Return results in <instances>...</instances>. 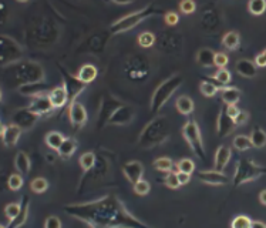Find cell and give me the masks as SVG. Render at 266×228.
Returning a JSON list of instances; mask_svg holds the SVG:
<instances>
[{
  "mask_svg": "<svg viewBox=\"0 0 266 228\" xmlns=\"http://www.w3.org/2000/svg\"><path fill=\"white\" fill-rule=\"evenodd\" d=\"M21 131L19 126H16L14 123H11L9 126L6 124H1V140H3V144L6 147H13L17 144L20 136H21Z\"/></svg>",
  "mask_w": 266,
  "mask_h": 228,
  "instance_id": "cell-17",
  "label": "cell"
},
{
  "mask_svg": "<svg viewBox=\"0 0 266 228\" xmlns=\"http://www.w3.org/2000/svg\"><path fill=\"white\" fill-rule=\"evenodd\" d=\"M178 180H179V184L181 186H185L189 183V180H191V174H187V173H181V171H178Z\"/></svg>",
  "mask_w": 266,
  "mask_h": 228,
  "instance_id": "cell-52",
  "label": "cell"
},
{
  "mask_svg": "<svg viewBox=\"0 0 266 228\" xmlns=\"http://www.w3.org/2000/svg\"><path fill=\"white\" fill-rule=\"evenodd\" d=\"M97 74H99V70L94 64H84L81 66L77 73V76H74L76 79L79 80L81 84H89V83H93L94 80L97 79Z\"/></svg>",
  "mask_w": 266,
  "mask_h": 228,
  "instance_id": "cell-18",
  "label": "cell"
},
{
  "mask_svg": "<svg viewBox=\"0 0 266 228\" xmlns=\"http://www.w3.org/2000/svg\"><path fill=\"white\" fill-rule=\"evenodd\" d=\"M209 79L217 80L218 86H221V87H227L228 84L231 83V80H232V76H231V73H229L227 69H219L217 73H215L212 77H209Z\"/></svg>",
  "mask_w": 266,
  "mask_h": 228,
  "instance_id": "cell-36",
  "label": "cell"
},
{
  "mask_svg": "<svg viewBox=\"0 0 266 228\" xmlns=\"http://www.w3.org/2000/svg\"><path fill=\"white\" fill-rule=\"evenodd\" d=\"M137 41L141 47L148 49V47L154 46V43H155V36H154V33H151V31H142V33L138 36Z\"/></svg>",
  "mask_w": 266,
  "mask_h": 228,
  "instance_id": "cell-38",
  "label": "cell"
},
{
  "mask_svg": "<svg viewBox=\"0 0 266 228\" xmlns=\"http://www.w3.org/2000/svg\"><path fill=\"white\" fill-rule=\"evenodd\" d=\"M198 180L208 186H225L228 183V176H225L222 171L217 170H207V171H199Z\"/></svg>",
  "mask_w": 266,
  "mask_h": 228,
  "instance_id": "cell-14",
  "label": "cell"
},
{
  "mask_svg": "<svg viewBox=\"0 0 266 228\" xmlns=\"http://www.w3.org/2000/svg\"><path fill=\"white\" fill-rule=\"evenodd\" d=\"M69 119L74 129H81L87 123V110L79 100L70 101Z\"/></svg>",
  "mask_w": 266,
  "mask_h": 228,
  "instance_id": "cell-9",
  "label": "cell"
},
{
  "mask_svg": "<svg viewBox=\"0 0 266 228\" xmlns=\"http://www.w3.org/2000/svg\"><path fill=\"white\" fill-rule=\"evenodd\" d=\"M164 183H165V186H167L168 189L171 190H177L181 184H179V180H178V174L177 171H171V173H168L167 176H165V179H164Z\"/></svg>",
  "mask_w": 266,
  "mask_h": 228,
  "instance_id": "cell-43",
  "label": "cell"
},
{
  "mask_svg": "<svg viewBox=\"0 0 266 228\" xmlns=\"http://www.w3.org/2000/svg\"><path fill=\"white\" fill-rule=\"evenodd\" d=\"M157 13H159V10L155 7V4H148L142 9L135 10V11H131L129 14H126L124 17H121L117 21H114L111 24V33L113 34H121L124 31H129V30L134 29L135 26H138L141 21H144L145 19H149L152 16H155Z\"/></svg>",
  "mask_w": 266,
  "mask_h": 228,
  "instance_id": "cell-5",
  "label": "cell"
},
{
  "mask_svg": "<svg viewBox=\"0 0 266 228\" xmlns=\"http://www.w3.org/2000/svg\"><path fill=\"white\" fill-rule=\"evenodd\" d=\"M79 163H80V167L83 169V171H84V173H87V171H90V170L96 166V154H94V153H91V151H87V153L81 154Z\"/></svg>",
  "mask_w": 266,
  "mask_h": 228,
  "instance_id": "cell-31",
  "label": "cell"
},
{
  "mask_svg": "<svg viewBox=\"0 0 266 228\" xmlns=\"http://www.w3.org/2000/svg\"><path fill=\"white\" fill-rule=\"evenodd\" d=\"M21 209H23V203H10L6 206V209H4V216L9 219L10 221H13V220H16L19 217V214L21 213Z\"/></svg>",
  "mask_w": 266,
  "mask_h": 228,
  "instance_id": "cell-34",
  "label": "cell"
},
{
  "mask_svg": "<svg viewBox=\"0 0 266 228\" xmlns=\"http://www.w3.org/2000/svg\"><path fill=\"white\" fill-rule=\"evenodd\" d=\"M123 174H124V177L134 186V184H137L138 181L142 180L144 167H142V164H141L139 161H129V163H126L124 167H123Z\"/></svg>",
  "mask_w": 266,
  "mask_h": 228,
  "instance_id": "cell-16",
  "label": "cell"
},
{
  "mask_svg": "<svg viewBox=\"0 0 266 228\" xmlns=\"http://www.w3.org/2000/svg\"><path fill=\"white\" fill-rule=\"evenodd\" d=\"M221 89H222L221 86L214 84V83H211V81H202V83L199 84V91H201V94L205 96V97H214L218 91H221Z\"/></svg>",
  "mask_w": 266,
  "mask_h": 228,
  "instance_id": "cell-32",
  "label": "cell"
},
{
  "mask_svg": "<svg viewBox=\"0 0 266 228\" xmlns=\"http://www.w3.org/2000/svg\"><path fill=\"white\" fill-rule=\"evenodd\" d=\"M179 10H181L184 14H192V13L197 10V4H195V1H192V0H185V1H181V3H179Z\"/></svg>",
  "mask_w": 266,
  "mask_h": 228,
  "instance_id": "cell-45",
  "label": "cell"
},
{
  "mask_svg": "<svg viewBox=\"0 0 266 228\" xmlns=\"http://www.w3.org/2000/svg\"><path fill=\"white\" fill-rule=\"evenodd\" d=\"M21 203H23V209H21V213H20L17 219L13 220V221H10L7 228H20L21 226H24V224H26V221H27V219H29V211H30L29 197H24Z\"/></svg>",
  "mask_w": 266,
  "mask_h": 228,
  "instance_id": "cell-26",
  "label": "cell"
},
{
  "mask_svg": "<svg viewBox=\"0 0 266 228\" xmlns=\"http://www.w3.org/2000/svg\"><path fill=\"white\" fill-rule=\"evenodd\" d=\"M255 64L258 67H266V49L262 50L255 57Z\"/></svg>",
  "mask_w": 266,
  "mask_h": 228,
  "instance_id": "cell-50",
  "label": "cell"
},
{
  "mask_svg": "<svg viewBox=\"0 0 266 228\" xmlns=\"http://www.w3.org/2000/svg\"><path fill=\"white\" fill-rule=\"evenodd\" d=\"M266 167L257 164L254 160L251 159H241L237 163V170L234 174V187H239L242 184L252 183L259 177L265 176Z\"/></svg>",
  "mask_w": 266,
  "mask_h": 228,
  "instance_id": "cell-6",
  "label": "cell"
},
{
  "mask_svg": "<svg viewBox=\"0 0 266 228\" xmlns=\"http://www.w3.org/2000/svg\"><path fill=\"white\" fill-rule=\"evenodd\" d=\"M235 69H237L238 74L251 79V77H255L258 73V66L255 64V61H251L248 59H241L238 60L237 64H235Z\"/></svg>",
  "mask_w": 266,
  "mask_h": 228,
  "instance_id": "cell-19",
  "label": "cell"
},
{
  "mask_svg": "<svg viewBox=\"0 0 266 228\" xmlns=\"http://www.w3.org/2000/svg\"><path fill=\"white\" fill-rule=\"evenodd\" d=\"M182 86V76L181 74H174L167 80H164L155 91L152 93L151 103H149V109L152 114H157L161 111V109L168 103V100L174 96V93Z\"/></svg>",
  "mask_w": 266,
  "mask_h": 228,
  "instance_id": "cell-4",
  "label": "cell"
},
{
  "mask_svg": "<svg viewBox=\"0 0 266 228\" xmlns=\"http://www.w3.org/2000/svg\"><path fill=\"white\" fill-rule=\"evenodd\" d=\"M251 141L255 149H262L266 146V131L261 127H255L251 133Z\"/></svg>",
  "mask_w": 266,
  "mask_h": 228,
  "instance_id": "cell-30",
  "label": "cell"
},
{
  "mask_svg": "<svg viewBox=\"0 0 266 228\" xmlns=\"http://www.w3.org/2000/svg\"><path fill=\"white\" fill-rule=\"evenodd\" d=\"M248 10L255 16H261V14L265 13L266 1L265 0H252V1L248 3Z\"/></svg>",
  "mask_w": 266,
  "mask_h": 228,
  "instance_id": "cell-39",
  "label": "cell"
},
{
  "mask_svg": "<svg viewBox=\"0 0 266 228\" xmlns=\"http://www.w3.org/2000/svg\"><path fill=\"white\" fill-rule=\"evenodd\" d=\"M134 114L135 113H134L133 107H130L127 104H121L119 109L111 114L107 124H110V126H126L134 119Z\"/></svg>",
  "mask_w": 266,
  "mask_h": 228,
  "instance_id": "cell-11",
  "label": "cell"
},
{
  "mask_svg": "<svg viewBox=\"0 0 266 228\" xmlns=\"http://www.w3.org/2000/svg\"><path fill=\"white\" fill-rule=\"evenodd\" d=\"M172 167H174V163L169 157H158L155 161H154V169L157 171H161V173H171L172 171Z\"/></svg>",
  "mask_w": 266,
  "mask_h": 228,
  "instance_id": "cell-33",
  "label": "cell"
},
{
  "mask_svg": "<svg viewBox=\"0 0 266 228\" xmlns=\"http://www.w3.org/2000/svg\"><path fill=\"white\" fill-rule=\"evenodd\" d=\"M56 156L53 154V153H46V160H47V163H50V164H53L54 161H56Z\"/></svg>",
  "mask_w": 266,
  "mask_h": 228,
  "instance_id": "cell-54",
  "label": "cell"
},
{
  "mask_svg": "<svg viewBox=\"0 0 266 228\" xmlns=\"http://www.w3.org/2000/svg\"><path fill=\"white\" fill-rule=\"evenodd\" d=\"M259 203H261L262 206H266V190L259 193Z\"/></svg>",
  "mask_w": 266,
  "mask_h": 228,
  "instance_id": "cell-53",
  "label": "cell"
},
{
  "mask_svg": "<svg viewBox=\"0 0 266 228\" xmlns=\"http://www.w3.org/2000/svg\"><path fill=\"white\" fill-rule=\"evenodd\" d=\"M228 63H229V57H228V54L225 53H222V51H219L215 54V66L219 67V69H224L225 66H228Z\"/></svg>",
  "mask_w": 266,
  "mask_h": 228,
  "instance_id": "cell-46",
  "label": "cell"
},
{
  "mask_svg": "<svg viewBox=\"0 0 266 228\" xmlns=\"http://www.w3.org/2000/svg\"><path fill=\"white\" fill-rule=\"evenodd\" d=\"M23 57V49L14 39L3 34L0 37V64L4 67L20 61Z\"/></svg>",
  "mask_w": 266,
  "mask_h": 228,
  "instance_id": "cell-8",
  "label": "cell"
},
{
  "mask_svg": "<svg viewBox=\"0 0 266 228\" xmlns=\"http://www.w3.org/2000/svg\"><path fill=\"white\" fill-rule=\"evenodd\" d=\"M171 136V123L165 116H158L151 120L138 136L137 144L144 150L154 149L162 144Z\"/></svg>",
  "mask_w": 266,
  "mask_h": 228,
  "instance_id": "cell-3",
  "label": "cell"
},
{
  "mask_svg": "<svg viewBox=\"0 0 266 228\" xmlns=\"http://www.w3.org/2000/svg\"><path fill=\"white\" fill-rule=\"evenodd\" d=\"M227 106V104H225ZM227 113H228V116L231 117L232 120H235L239 116V113H241V110L238 109L237 106L234 104V106H227Z\"/></svg>",
  "mask_w": 266,
  "mask_h": 228,
  "instance_id": "cell-51",
  "label": "cell"
},
{
  "mask_svg": "<svg viewBox=\"0 0 266 228\" xmlns=\"http://www.w3.org/2000/svg\"><path fill=\"white\" fill-rule=\"evenodd\" d=\"M44 228H61V221L56 216H50L44 223Z\"/></svg>",
  "mask_w": 266,
  "mask_h": 228,
  "instance_id": "cell-48",
  "label": "cell"
},
{
  "mask_svg": "<svg viewBox=\"0 0 266 228\" xmlns=\"http://www.w3.org/2000/svg\"><path fill=\"white\" fill-rule=\"evenodd\" d=\"M215 51L208 47L199 49L197 53V61L202 67H212L215 66Z\"/></svg>",
  "mask_w": 266,
  "mask_h": 228,
  "instance_id": "cell-23",
  "label": "cell"
},
{
  "mask_svg": "<svg viewBox=\"0 0 266 228\" xmlns=\"http://www.w3.org/2000/svg\"><path fill=\"white\" fill-rule=\"evenodd\" d=\"M235 127H237V126H235V121L228 116L227 106L224 104V106L221 107V110H219V114H218L217 134L221 139H224V137L229 136V134L235 130Z\"/></svg>",
  "mask_w": 266,
  "mask_h": 228,
  "instance_id": "cell-10",
  "label": "cell"
},
{
  "mask_svg": "<svg viewBox=\"0 0 266 228\" xmlns=\"http://www.w3.org/2000/svg\"><path fill=\"white\" fill-rule=\"evenodd\" d=\"M49 89L47 84L44 81H39V83H31V84H26V86H21L19 89L20 94L23 96H29V97H37L44 94V91Z\"/></svg>",
  "mask_w": 266,
  "mask_h": 228,
  "instance_id": "cell-21",
  "label": "cell"
},
{
  "mask_svg": "<svg viewBox=\"0 0 266 228\" xmlns=\"http://www.w3.org/2000/svg\"><path fill=\"white\" fill-rule=\"evenodd\" d=\"M30 190L36 194H43L49 190V181L43 177H37V179L31 180L30 183Z\"/></svg>",
  "mask_w": 266,
  "mask_h": 228,
  "instance_id": "cell-35",
  "label": "cell"
},
{
  "mask_svg": "<svg viewBox=\"0 0 266 228\" xmlns=\"http://www.w3.org/2000/svg\"><path fill=\"white\" fill-rule=\"evenodd\" d=\"M252 228H266V224L262 223V221H254L252 223Z\"/></svg>",
  "mask_w": 266,
  "mask_h": 228,
  "instance_id": "cell-55",
  "label": "cell"
},
{
  "mask_svg": "<svg viewBox=\"0 0 266 228\" xmlns=\"http://www.w3.org/2000/svg\"><path fill=\"white\" fill-rule=\"evenodd\" d=\"M133 189H134V193L138 196H147L149 190H151V186H149L147 180H141V181H138L137 184L133 186Z\"/></svg>",
  "mask_w": 266,
  "mask_h": 228,
  "instance_id": "cell-44",
  "label": "cell"
},
{
  "mask_svg": "<svg viewBox=\"0 0 266 228\" xmlns=\"http://www.w3.org/2000/svg\"><path fill=\"white\" fill-rule=\"evenodd\" d=\"M241 44V36L238 31H228L222 37V46L228 50H237Z\"/></svg>",
  "mask_w": 266,
  "mask_h": 228,
  "instance_id": "cell-29",
  "label": "cell"
},
{
  "mask_svg": "<svg viewBox=\"0 0 266 228\" xmlns=\"http://www.w3.org/2000/svg\"><path fill=\"white\" fill-rule=\"evenodd\" d=\"M175 107H177L178 113L182 114V116H189L194 113L195 110V104H194V100L191 99L189 96H179L175 101Z\"/></svg>",
  "mask_w": 266,
  "mask_h": 228,
  "instance_id": "cell-22",
  "label": "cell"
},
{
  "mask_svg": "<svg viewBox=\"0 0 266 228\" xmlns=\"http://www.w3.org/2000/svg\"><path fill=\"white\" fill-rule=\"evenodd\" d=\"M4 80L20 89L26 84L44 81V70L37 61H17L4 67Z\"/></svg>",
  "mask_w": 266,
  "mask_h": 228,
  "instance_id": "cell-2",
  "label": "cell"
},
{
  "mask_svg": "<svg viewBox=\"0 0 266 228\" xmlns=\"http://www.w3.org/2000/svg\"><path fill=\"white\" fill-rule=\"evenodd\" d=\"M49 99L51 101V104L54 106V109H61V107H64L67 104V101L70 100V94L67 84H66L64 80L61 81L60 86L50 90Z\"/></svg>",
  "mask_w": 266,
  "mask_h": 228,
  "instance_id": "cell-12",
  "label": "cell"
},
{
  "mask_svg": "<svg viewBox=\"0 0 266 228\" xmlns=\"http://www.w3.org/2000/svg\"><path fill=\"white\" fill-rule=\"evenodd\" d=\"M64 140H66V137L61 133H59V131H50L49 134L46 136L44 141H46V146L49 149H51L53 151H59L61 144L64 143Z\"/></svg>",
  "mask_w": 266,
  "mask_h": 228,
  "instance_id": "cell-27",
  "label": "cell"
},
{
  "mask_svg": "<svg viewBox=\"0 0 266 228\" xmlns=\"http://www.w3.org/2000/svg\"><path fill=\"white\" fill-rule=\"evenodd\" d=\"M14 166L17 171H20L23 176H27L31 169V163H30L29 156L24 151H19L14 157Z\"/></svg>",
  "mask_w": 266,
  "mask_h": 228,
  "instance_id": "cell-25",
  "label": "cell"
},
{
  "mask_svg": "<svg viewBox=\"0 0 266 228\" xmlns=\"http://www.w3.org/2000/svg\"><path fill=\"white\" fill-rule=\"evenodd\" d=\"M178 20H179V16H178L177 11H167L165 14H164V21L167 23L168 26H175L178 23Z\"/></svg>",
  "mask_w": 266,
  "mask_h": 228,
  "instance_id": "cell-47",
  "label": "cell"
},
{
  "mask_svg": "<svg viewBox=\"0 0 266 228\" xmlns=\"http://www.w3.org/2000/svg\"><path fill=\"white\" fill-rule=\"evenodd\" d=\"M182 136L198 159L205 160V156H207L205 147H204V141H202V136H201V130H199V126L195 120L185 121V124L182 126Z\"/></svg>",
  "mask_w": 266,
  "mask_h": 228,
  "instance_id": "cell-7",
  "label": "cell"
},
{
  "mask_svg": "<svg viewBox=\"0 0 266 228\" xmlns=\"http://www.w3.org/2000/svg\"><path fill=\"white\" fill-rule=\"evenodd\" d=\"M234 147L238 150V151H248L249 149H252L254 146H252V141L251 139L248 137V136H244V134H241V136H237L235 139H234Z\"/></svg>",
  "mask_w": 266,
  "mask_h": 228,
  "instance_id": "cell-37",
  "label": "cell"
},
{
  "mask_svg": "<svg viewBox=\"0 0 266 228\" xmlns=\"http://www.w3.org/2000/svg\"><path fill=\"white\" fill-rule=\"evenodd\" d=\"M231 156H232V153H231V149L228 146L222 144V146L218 147L217 153H215V169H217V171L224 173V170L227 169V166L229 164Z\"/></svg>",
  "mask_w": 266,
  "mask_h": 228,
  "instance_id": "cell-20",
  "label": "cell"
},
{
  "mask_svg": "<svg viewBox=\"0 0 266 228\" xmlns=\"http://www.w3.org/2000/svg\"><path fill=\"white\" fill-rule=\"evenodd\" d=\"M76 150H77V141L74 139H66L64 140V143L61 144V147L59 149V156L61 159H70L74 153H76Z\"/></svg>",
  "mask_w": 266,
  "mask_h": 228,
  "instance_id": "cell-28",
  "label": "cell"
},
{
  "mask_svg": "<svg viewBox=\"0 0 266 228\" xmlns=\"http://www.w3.org/2000/svg\"><path fill=\"white\" fill-rule=\"evenodd\" d=\"M252 223L248 216H237L231 223V228H252Z\"/></svg>",
  "mask_w": 266,
  "mask_h": 228,
  "instance_id": "cell-41",
  "label": "cell"
},
{
  "mask_svg": "<svg viewBox=\"0 0 266 228\" xmlns=\"http://www.w3.org/2000/svg\"><path fill=\"white\" fill-rule=\"evenodd\" d=\"M63 210L90 228H154L130 213L126 204L114 194H107L87 203L69 204Z\"/></svg>",
  "mask_w": 266,
  "mask_h": 228,
  "instance_id": "cell-1",
  "label": "cell"
},
{
  "mask_svg": "<svg viewBox=\"0 0 266 228\" xmlns=\"http://www.w3.org/2000/svg\"><path fill=\"white\" fill-rule=\"evenodd\" d=\"M248 120H249V113H248V111H244V110H241L239 116H238L234 121H235V126H244V124H247Z\"/></svg>",
  "mask_w": 266,
  "mask_h": 228,
  "instance_id": "cell-49",
  "label": "cell"
},
{
  "mask_svg": "<svg viewBox=\"0 0 266 228\" xmlns=\"http://www.w3.org/2000/svg\"><path fill=\"white\" fill-rule=\"evenodd\" d=\"M187 173V174H192L195 171V163L191 159H182L178 161L177 164V173Z\"/></svg>",
  "mask_w": 266,
  "mask_h": 228,
  "instance_id": "cell-40",
  "label": "cell"
},
{
  "mask_svg": "<svg viewBox=\"0 0 266 228\" xmlns=\"http://www.w3.org/2000/svg\"><path fill=\"white\" fill-rule=\"evenodd\" d=\"M30 111H33L34 114H37V116H44V114H50V113H53V110L54 109V106L51 104V101L49 99V94L46 96V94H41V96H37V97H34L33 101L30 103L29 106Z\"/></svg>",
  "mask_w": 266,
  "mask_h": 228,
  "instance_id": "cell-15",
  "label": "cell"
},
{
  "mask_svg": "<svg viewBox=\"0 0 266 228\" xmlns=\"http://www.w3.org/2000/svg\"><path fill=\"white\" fill-rule=\"evenodd\" d=\"M221 97L227 106H234L241 99V91L237 87H222L221 89Z\"/></svg>",
  "mask_w": 266,
  "mask_h": 228,
  "instance_id": "cell-24",
  "label": "cell"
},
{
  "mask_svg": "<svg viewBox=\"0 0 266 228\" xmlns=\"http://www.w3.org/2000/svg\"><path fill=\"white\" fill-rule=\"evenodd\" d=\"M37 119H39V116L34 114L33 111H30L29 107H27V109L17 110V111L14 113L11 121H13L16 126H19L21 130H29L34 126V123L37 121Z\"/></svg>",
  "mask_w": 266,
  "mask_h": 228,
  "instance_id": "cell-13",
  "label": "cell"
},
{
  "mask_svg": "<svg viewBox=\"0 0 266 228\" xmlns=\"http://www.w3.org/2000/svg\"><path fill=\"white\" fill-rule=\"evenodd\" d=\"M0 228H7V226H1V227Z\"/></svg>",
  "mask_w": 266,
  "mask_h": 228,
  "instance_id": "cell-56",
  "label": "cell"
},
{
  "mask_svg": "<svg viewBox=\"0 0 266 228\" xmlns=\"http://www.w3.org/2000/svg\"><path fill=\"white\" fill-rule=\"evenodd\" d=\"M23 184H24V179L20 174H11L7 179V187L11 191H19L23 187Z\"/></svg>",
  "mask_w": 266,
  "mask_h": 228,
  "instance_id": "cell-42",
  "label": "cell"
}]
</instances>
